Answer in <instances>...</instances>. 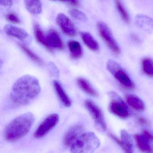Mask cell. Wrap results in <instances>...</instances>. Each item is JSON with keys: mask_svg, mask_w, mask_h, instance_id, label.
<instances>
[{"mask_svg": "<svg viewBox=\"0 0 153 153\" xmlns=\"http://www.w3.org/2000/svg\"><path fill=\"white\" fill-rule=\"evenodd\" d=\"M41 90L37 78L31 75H25L18 79L13 85L10 99L15 104L25 105L37 97Z\"/></svg>", "mask_w": 153, "mask_h": 153, "instance_id": "1", "label": "cell"}, {"mask_svg": "<svg viewBox=\"0 0 153 153\" xmlns=\"http://www.w3.org/2000/svg\"><path fill=\"white\" fill-rule=\"evenodd\" d=\"M35 120L33 114L27 112L15 118L7 125L4 137L9 142H15L25 137L30 131Z\"/></svg>", "mask_w": 153, "mask_h": 153, "instance_id": "2", "label": "cell"}, {"mask_svg": "<svg viewBox=\"0 0 153 153\" xmlns=\"http://www.w3.org/2000/svg\"><path fill=\"white\" fill-rule=\"evenodd\" d=\"M100 145L99 139L93 132L82 134L71 146V151L74 153H92Z\"/></svg>", "mask_w": 153, "mask_h": 153, "instance_id": "3", "label": "cell"}, {"mask_svg": "<svg viewBox=\"0 0 153 153\" xmlns=\"http://www.w3.org/2000/svg\"><path fill=\"white\" fill-rule=\"evenodd\" d=\"M107 69L123 86L132 89L134 84L127 72L114 61L110 60L107 63Z\"/></svg>", "mask_w": 153, "mask_h": 153, "instance_id": "4", "label": "cell"}, {"mask_svg": "<svg viewBox=\"0 0 153 153\" xmlns=\"http://www.w3.org/2000/svg\"><path fill=\"white\" fill-rule=\"evenodd\" d=\"M109 95L111 99L109 105L110 112L121 119L128 118L129 111L121 97L114 92H109Z\"/></svg>", "mask_w": 153, "mask_h": 153, "instance_id": "5", "label": "cell"}, {"mask_svg": "<svg viewBox=\"0 0 153 153\" xmlns=\"http://www.w3.org/2000/svg\"><path fill=\"white\" fill-rule=\"evenodd\" d=\"M97 28L99 35L109 49L115 54H120L121 52L120 46L114 39L107 25L104 22H98Z\"/></svg>", "mask_w": 153, "mask_h": 153, "instance_id": "6", "label": "cell"}, {"mask_svg": "<svg viewBox=\"0 0 153 153\" xmlns=\"http://www.w3.org/2000/svg\"><path fill=\"white\" fill-rule=\"evenodd\" d=\"M59 116L56 114L48 115L41 123L34 133L36 138H42L48 134L58 124Z\"/></svg>", "mask_w": 153, "mask_h": 153, "instance_id": "7", "label": "cell"}, {"mask_svg": "<svg viewBox=\"0 0 153 153\" xmlns=\"http://www.w3.org/2000/svg\"><path fill=\"white\" fill-rule=\"evenodd\" d=\"M85 104L93 117L97 126L102 130L105 131L106 124L102 110L91 100H86Z\"/></svg>", "mask_w": 153, "mask_h": 153, "instance_id": "8", "label": "cell"}, {"mask_svg": "<svg viewBox=\"0 0 153 153\" xmlns=\"http://www.w3.org/2000/svg\"><path fill=\"white\" fill-rule=\"evenodd\" d=\"M56 22L64 34L70 37L76 36L77 31L75 25L68 16L59 13L56 18Z\"/></svg>", "mask_w": 153, "mask_h": 153, "instance_id": "9", "label": "cell"}, {"mask_svg": "<svg viewBox=\"0 0 153 153\" xmlns=\"http://www.w3.org/2000/svg\"><path fill=\"white\" fill-rule=\"evenodd\" d=\"M4 30L7 35L16 37L22 42L30 43L32 41L31 36L23 28L11 25H7L4 27Z\"/></svg>", "mask_w": 153, "mask_h": 153, "instance_id": "10", "label": "cell"}, {"mask_svg": "<svg viewBox=\"0 0 153 153\" xmlns=\"http://www.w3.org/2000/svg\"><path fill=\"white\" fill-rule=\"evenodd\" d=\"M120 134L121 140L111 133H110L109 135L125 152L133 153L134 152V145L130 135L124 130H121Z\"/></svg>", "mask_w": 153, "mask_h": 153, "instance_id": "11", "label": "cell"}, {"mask_svg": "<svg viewBox=\"0 0 153 153\" xmlns=\"http://www.w3.org/2000/svg\"><path fill=\"white\" fill-rule=\"evenodd\" d=\"M83 128L81 125H76L69 129L63 139L64 145L71 147L83 134Z\"/></svg>", "mask_w": 153, "mask_h": 153, "instance_id": "12", "label": "cell"}, {"mask_svg": "<svg viewBox=\"0 0 153 153\" xmlns=\"http://www.w3.org/2000/svg\"><path fill=\"white\" fill-rule=\"evenodd\" d=\"M47 43L52 52L53 49L63 50L64 49V43L59 33L53 29H50L46 35Z\"/></svg>", "mask_w": 153, "mask_h": 153, "instance_id": "13", "label": "cell"}, {"mask_svg": "<svg viewBox=\"0 0 153 153\" xmlns=\"http://www.w3.org/2000/svg\"><path fill=\"white\" fill-rule=\"evenodd\" d=\"M53 85L56 94L62 103L66 107L71 106L72 104L71 99L69 97L60 83L57 80H53Z\"/></svg>", "mask_w": 153, "mask_h": 153, "instance_id": "14", "label": "cell"}, {"mask_svg": "<svg viewBox=\"0 0 153 153\" xmlns=\"http://www.w3.org/2000/svg\"><path fill=\"white\" fill-rule=\"evenodd\" d=\"M134 139L138 148L145 153H152L153 148L150 143L152 142L144 137L142 134H135L134 135Z\"/></svg>", "mask_w": 153, "mask_h": 153, "instance_id": "15", "label": "cell"}, {"mask_svg": "<svg viewBox=\"0 0 153 153\" xmlns=\"http://www.w3.org/2000/svg\"><path fill=\"white\" fill-rule=\"evenodd\" d=\"M125 99L128 104L136 111H142L145 110L144 102L137 96L128 94L125 97Z\"/></svg>", "mask_w": 153, "mask_h": 153, "instance_id": "16", "label": "cell"}, {"mask_svg": "<svg viewBox=\"0 0 153 153\" xmlns=\"http://www.w3.org/2000/svg\"><path fill=\"white\" fill-rule=\"evenodd\" d=\"M68 45L71 57L72 59H78L82 57L83 54V49L79 42L74 40H70L68 42Z\"/></svg>", "mask_w": 153, "mask_h": 153, "instance_id": "17", "label": "cell"}, {"mask_svg": "<svg viewBox=\"0 0 153 153\" xmlns=\"http://www.w3.org/2000/svg\"><path fill=\"white\" fill-rule=\"evenodd\" d=\"M25 6L28 12L34 15L41 14L42 11V5L41 0H24Z\"/></svg>", "mask_w": 153, "mask_h": 153, "instance_id": "18", "label": "cell"}, {"mask_svg": "<svg viewBox=\"0 0 153 153\" xmlns=\"http://www.w3.org/2000/svg\"><path fill=\"white\" fill-rule=\"evenodd\" d=\"M33 30L35 37L37 42L44 46L47 50L51 52L47 43L46 36L45 35L44 33L38 23H35L34 24Z\"/></svg>", "mask_w": 153, "mask_h": 153, "instance_id": "19", "label": "cell"}, {"mask_svg": "<svg viewBox=\"0 0 153 153\" xmlns=\"http://www.w3.org/2000/svg\"><path fill=\"white\" fill-rule=\"evenodd\" d=\"M81 37L84 43L93 51H97L99 49V45L94 37L87 32L81 33Z\"/></svg>", "mask_w": 153, "mask_h": 153, "instance_id": "20", "label": "cell"}, {"mask_svg": "<svg viewBox=\"0 0 153 153\" xmlns=\"http://www.w3.org/2000/svg\"><path fill=\"white\" fill-rule=\"evenodd\" d=\"M77 82L80 88L88 94L92 96H98V94L97 92L94 89L89 82L85 79L79 78L77 79Z\"/></svg>", "mask_w": 153, "mask_h": 153, "instance_id": "21", "label": "cell"}, {"mask_svg": "<svg viewBox=\"0 0 153 153\" xmlns=\"http://www.w3.org/2000/svg\"><path fill=\"white\" fill-rule=\"evenodd\" d=\"M116 8L121 17L122 19L126 24H129L130 18L128 11L126 10L121 0H114Z\"/></svg>", "mask_w": 153, "mask_h": 153, "instance_id": "22", "label": "cell"}, {"mask_svg": "<svg viewBox=\"0 0 153 153\" xmlns=\"http://www.w3.org/2000/svg\"><path fill=\"white\" fill-rule=\"evenodd\" d=\"M19 45L20 46L21 49L23 50V51L25 54L30 58L32 60L40 65V66H43L44 64V62L41 58L37 56L29 48H27L25 45L21 43H18Z\"/></svg>", "mask_w": 153, "mask_h": 153, "instance_id": "23", "label": "cell"}, {"mask_svg": "<svg viewBox=\"0 0 153 153\" xmlns=\"http://www.w3.org/2000/svg\"><path fill=\"white\" fill-rule=\"evenodd\" d=\"M142 67L143 72L149 77L153 76V61L149 58H144L142 61Z\"/></svg>", "mask_w": 153, "mask_h": 153, "instance_id": "24", "label": "cell"}, {"mask_svg": "<svg viewBox=\"0 0 153 153\" xmlns=\"http://www.w3.org/2000/svg\"><path fill=\"white\" fill-rule=\"evenodd\" d=\"M69 13L72 17L77 20L82 21V22H86L87 21L88 18L86 16L82 11L78 10L76 9L71 10L69 11Z\"/></svg>", "mask_w": 153, "mask_h": 153, "instance_id": "25", "label": "cell"}, {"mask_svg": "<svg viewBox=\"0 0 153 153\" xmlns=\"http://www.w3.org/2000/svg\"><path fill=\"white\" fill-rule=\"evenodd\" d=\"M6 19L10 23L14 24H19L21 23L20 19L16 13H10L6 16Z\"/></svg>", "mask_w": 153, "mask_h": 153, "instance_id": "26", "label": "cell"}, {"mask_svg": "<svg viewBox=\"0 0 153 153\" xmlns=\"http://www.w3.org/2000/svg\"><path fill=\"white\" fill-rule=\"evenodd\" d=\"M13 4V0H0V6L10 7Z\"/></svg>", "mask_w": 153, "mask_h": 153, "instance_id": "27", "label": "cell"}, {"mask_svg": "<svg viewBox=\"0 0 153 153\" xmlns=\"http://www.w3.org/2000/svg\"><path fill=\"white\" fill-rule=\"evenodd\" d=\"M141 134L152 142L153 137H152V134L149 131L147 130H144L142 131Z\"/></svg>", "mask_w": 153, "mask_h": 153, "instance_id": "28", "label": "cell"}, {"mask_svg": "<svg viewBox=\"0 0 153 153\" xmlns=\"http://www.w3.org/2000/svg\"><path fill=\"white\" fill-rule=\"evenodd\" d=\"M137 121L139 123L142 124V125H147V124H149V122L143 117H139L138 118Z\"/></svg>", "mask_w": 153, "mask_h": 153, "instance_id": "29", "label": "cell"}, {"mask_svg": "<svg viewBox=\"0 0 153 153\" xmlns=\"http://www.w3.org/2000/svg\"><path fill=\"white\" fill-rule=\"evenodd\" d=\"M61 1H68L71 5L74 6H77L78 5V0H59Z\"/></svg>", "mask_w": 153, "mask_h": 153, "instance_id": "30", "label": "cell"}, {"mask_svg": "<svg viewBox=\"0 0 153 153\" xmlns=\"http://www.w3.org/2000/svg\"><path fill=\"white\" fill-rule=\"evenodd\" d=\"M131 37L132 38V39H133L134 41H135V42H139V38L138 37V36H136V35L134 34H132L131 35Z\"/></svg>", "mask_w": 153, "mask_h": 153, "instance_id": "31", "label": "cell"}, {"mask_svg": "<svg viewBox=\"0 0 153 153\" xmlns=\"http://www.w3.org/2000/svg\"><path fill=\"white\" fill-rule=\"evenodd\" d=\"M2 66H3V62H2V61L0 59V70H1Z\"/></svg>", "mask_w": 153, "mask_h": 153, "instance_id": "32", "label": "cell"}]
</instances>
